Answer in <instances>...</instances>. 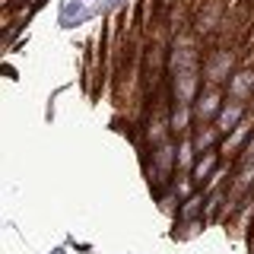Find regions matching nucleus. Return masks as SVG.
Masks as SVG:
<instances>
[{"label":"nucleus","instance_id":"nucleus-1","mask_svg":"<svg viewBox=\"0 0 254 254\" xmlns=\"http://www.w3.org/2000/svg\"><path fill=\"white\" fill-rule=\"evenodd\" d=\"M226 102V86H216V83H203V89L197 92V99L190 102L194 108V124H213Z\"/></svg>","mask_w":254,"mask_h":254},{"label":"nucleus","instance_id":"nucleus-2","mask_svg":"<svg viewBox=\"0 0 254 254\" xmlns=\"http://www.w3.org/2000/svg\"><path fill=\"white\" fill-rule=\"evenodd\" d=\"M235 70H238L235 67V54L229 51V48H213V51L203 54V83L226 86Z\"/></svg>","mask_w":254,"mask_h":254},{"label":"nucleus","instance_id":"nucleus-3","mask_svg":"<svg viewBox=\"0 0 254 254\" xmlns=\"http://www.w3.org/2000/svg\"><path fill=\"white\" fill-rule=\"evenodd\" d=\"M254 137V115H248L238 127H232L229 133H222L219 140V156L222 162H235L238 156H242V149L248 146V140Z\"/></svg>","mask_w":254,"mask_h":254},{"label":"nucleus","instance_id":"nucleus-4","mask_svg":"<svg viewBox=\"0 0 254 254\" xmlns=\"http://www.w3.org/2000/svg\"><path fill=\"white\" fill-rule=\"evenodd\" d=\"M251 115V108H248V102H238V99H232V95H226V102H222V108H219V115H216V124L222 133H229L232 127H238L245 121V118Z\"/></svg>","mask_w":254,"mask_h":254},{"label":"nucleus","instance_id":"nucleus-5","mask_svg":"<svg viewBox=\"0 0 254 254\" xmlns=\"http://www.w3.org/2000/svg\"><path fill=\"white\" fill-rule=\"evenodd\" d=\"M226 95H232L238 102H251L254 99V70L251 67H238L226 83Z\"/></svg>","mask_w":254,"mask_h":254},{"label":"nucleus","instance_id":"nucleus-6","mask_svg":"<svg viewBox=\"0 0 254 254\" xmlns=\"http://www.w3.org/2000/svg\"><path fill=\"white\" fill-rule=\"evenodd\" d=\"M216 26H226V22H222V0H206L203 13L197 16V22H194V32L197 35H213Z\"/></svg>","mask_w":254,"mask_h":254},{"label":"nucleus","instance_id":"nucleus-7","mask_svg":"<svg viewBox=\"0 0 254 254\" xmlns=\"http://www.w3.org/2000/svg\"><path fill=\"white\" fill-rule=\"evenodd\" d=\"M222 165V156H219V149H206V153L197 156V162H194V169H190V178L197 181V188H203L206 185V178H210L213 172H216Z\"/></svg>","mask_w":254,"mask_h":254},{"label":"nucleus","instance_id":"nucleus-8","mask_svg":"<svg viewBox=\"0 0 254 254\" xmlns=\"http://www.w3.org/2000/svg\"><path fill=\"white\" fill-rule=\"evenodd\" d=\"M190 140H194V149H197V153H206V149H219L222 130H219L216 124H194V130H190Z\"/></svg>","mask_w":254,"mask_h":254},{"label":"nucleus","instance_id":"nucleus-9","mask_svg":"<svg viewBox=\"0 0 254 254\" xmlns=\"http://www.w3.org/2000/svg\"><path fill=\"white\" fill-rule=\"evenodd\" d=\"M194 130V108L185 102H172V133L175 137H185Z\"/></svg>","mask_w":254,"mask_h":254},{"label":"nucleus","instance_id":"nucleus-10","mask_svg":"<svg viewBox=\"0 0 254 254\" xmlns=\"http://www.w3.org/2000/svg\"><path fill=\"white\" fill-rule=\"evenodd\" d=\"M89 19V6L86 0H64V10H61V22L64 26H76V22Z\"/></svg>","mask_w":254,"mask_h":254}]
</instances>
